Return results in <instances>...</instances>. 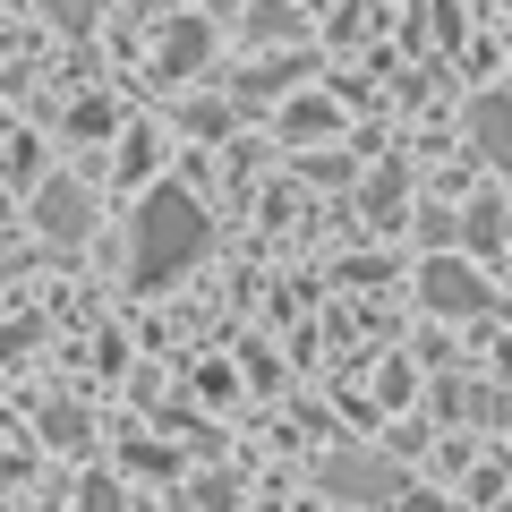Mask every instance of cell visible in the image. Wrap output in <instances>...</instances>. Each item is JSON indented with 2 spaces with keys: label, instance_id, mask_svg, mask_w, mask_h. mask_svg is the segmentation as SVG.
<instances>
[{
  "label": "cell",
  "instance_id": "cell-5",
  "mask_svg": "<svg viewBox=\"0 0 512 512\" xmlns=\"http://www.w3.org/2000/svg\"><path fill=\"white\" fill-rule=\"evenodd\" d=\"M205 52H214V35H205L197 18H180V26L163 35V52H154V60H163V77H188V69L205 60Z\"/></svg>",
  "mask_w": 512,
  "mask_h": 512
},
{
  "label": "cell",
  "instance_id": "cell-9",
  "mask_svg": "<svg viewBox=\"0 0 512 512\" xmlns=\"http://www.w3.org/2000/svg\"><path fill=\"white\" fill-rule=\"evenodd\" d=\"M86 512H120V495H111L103 478H94V487H86Z\"/></svg>",
  "mask_w": 512,
  "mask_h": 512
},
{
  "label": "cell",
  "instance_id": "cell-7",
  "mask_svg": "<svg viewBox=\"0 0 512 512\" xmlns=\"http://www.w3.org/2000/svg\"><path fill=\"white\" fill-rule=\"evenodd\" d=\"M461 231H470L478 248H495V239H504V205H495V197H478V205H470V222H461Z\"/></svg>",
  "mask_w": 512,
  "mask_h": 512
},
{
  "label": "cell",
  "instance_id": "cell-6",
  "mask_svg": "<svg viewBox=\"0 0 512 512\" xmlns=\"http://www.w3.org/2000/svg\"><path fill=\"white\" fill-rule=\"evenodd\" d=\"M504 137H512V120H504V94H487V103H478V154H487V163H504Z\"/></svg>",
  "mask_w": 512,
  "mask_h": 512
},
{
  "label": "cell",
  "instance_id": "cell-8",
  "mask_svg": "<svg viewBox=\"0 0 512 512\" xmlns=\"http://www.w3.org/2000/svg\"><path fill=\"white\" fill-rule=\"evenodd\" d=\"M43 9H52V26H69V35H77V26H94L103 0H43Z\"/></svg>",
  "mask_w": 512,
  "mask_h": 512
},
{
  "label": "cell",
  "instance_id": "cell-4",
  "mask_svg": "<svg viewBox=\"0 0 512 512\" xmlns=\"http://www.w3.org/2000/svg\"><path fill=\"white\" fill-rule=\"evenodd\" d=\"M35 231L60 239V248H77V239L94 231V197H86L77 180H43V188H35Z\"/></svg>",
  "mask_w": 512,
  "mask_h": 512
},
{
  "label": "cell",
  "instance_id": "cell-10",
  "mask_svg": "<svg viewBox=\"0 0 512 512\" xmlns=\"http://www.w3.org/2000/svg\"><path fill=\"white\" fill-rule=\"evenodd\" d=\"M402 512H453V504H436V495H393Z\"/></svg>",
  "mask_w": 512,
  "mask_h": 512
},
{
  "label": "cell",
  "instance_id": "cell-2",
  "mask_svg": "<svg viewBox=\"0 0 512 512\" xmlns=\"http://www.w3.org/2000/svg\"><path fill=\"white\" fill-rule=\"evenodd\" d=\"M419 299H427L436 316H487V308H495V282L478 274V265H461V256H427Z\"/></svg>",
  "mask_w": 512,
  "mask_h": 512
},
{
  "label": "cell",
  "instance_id": "cell-1",
  "mask_svg": "<svg viewBox=\"0 0 512 512\" xmlns=\"http://www.w3.org/2000/svg\"><path fill=\"white\" fill-rule=\"evenodd\" d=\"M205 239H214V222H205V205L188 197V188H146V205H137V239H128V274H137V291H163V282H180L188 265L205 256Z\"/></svg>",
  "mask_w": 512,
  "mask_h": 512
},
{
  "label": "cell",
  "instance_id": "cell-3",
  "mask_svg": "<svg viewBox=\"0 0 512 512\" xmlns=\"http://www.w3.org/2000/svg\"><path fill=\"white\" fill-rule=\"evenodd\" d=\"M325 487L342 495V504H393V495H402V470L376 461V453H333L325 461Z\"/></svg>",
  "mask_w": 512,
  "mask_h": 512
}]
</instances>
